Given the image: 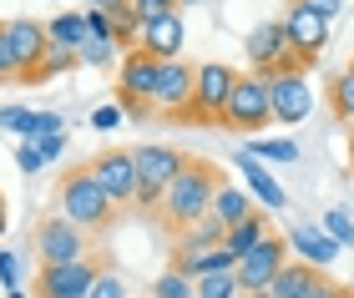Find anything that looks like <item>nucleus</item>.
Masks as SVG:
<instances>
[{"mask_svg":"<svg viewBox=\"0 0 354 298\" xmlns=\"http://www.w3.org/2000/svg\"><path fill=\"white\" fill-rule=\"evenodd\" d=\"M102 268H106L102 253H91L82 263H61V268H41L36 298H86L96 288V278H102Z\"/></svg>","mask_w":354,"mask_h":298,"instance_id":"11","label":"nucleus"},{"mask_svg":"<svg viewBox=\"0 0 354 298\" xmlns=\"http://www.w3.org/2000/svg\"><path fill=\"white\" fill-rule=\"evenodd\" d=\"M86 298H127V284H122V273L106 263V268H102V278H96V288H91Z\"/></svg>","mask_w":354,"mask_h":298,"instance_id":"31","label":"nucleus"},{"mask_svg":"<svg viewBox=\"0 0 354 298\" xmlns=\"http://www.w3.org/2000/svg\"><path fill=\"white\" fill-rule=\"evenodd\" d=\"M288 6H299V0H288Z\"/></svg>","mask_w":354,"mask_h":298,"instance_id":"50","label":"nucleus"},{"mask_svg":"<svg viewBox=\"0 0 354 298\" xmlns=\"http://www.w3.org/2000/svg\"><path fill=\"white\" fill-rule=\"evenodd\" d=\"M273 127V101H268V76L259 71H238V86L228 97V112H223V132H259Z\"/></svg>","mask_w":354,"mask_h":298,"instance_id":"6","label":"nucleus"},{"mask_svg":"<svg viewBox=\"0 0 354 298\" xmlns=\"http://www.w3.org/2000/svg\"><path fill=\"white\" fill-rule=\"evenodd\" d=\"M288 253H294L299 263H309V268H329V263L339 258L344 248L334 243L324 228H314V223H294V228H288Z\"/></svg>","mask_w":354,"mask_h":298,"instance_id":"17","label":"nucleus"},{"mask_svg":"<svg viewBox=\"0 0 354 298\" xmlns=\"http://www.w3.org/2000/svg\"><path fill=\"white\" fill-rule=\"evenodd\" d=\"M157 76H162V61L147 51H127L122 71H117V106L127 117L147 121L152 117V97H157Z\"/></svg>","mask_w":354,"mask_h":298,"instance_id":"4","label":"nucleus"},{"mask_svg":"<svg viewBox=\"0 0 354 298\" xmlns=\"http://www.w3.org/2000/svg\"><path fill=\"white\" fill-rule=\"evenodd\" d=\"M6 298H26V288H15V293H6Z\"/></svg>","mask_w":354,"mask_h":298,"instance_id":"46","label":"nucleus"},{"mask_svg":"<svg viewBox=\"0 0 354 298\" xmlns=\"http://www.w3.org/2000/svg\"><path fill=\"white\" fill-rule=\"evenodd\" d=\"M36 147H41V157H46V167H51L56 157L66 152V132H61V137H46V142H36Z\"/></svg>","mask_w":354,"mask_h":298,"instance_id":"41","label":"nucleus"},{"mask_svg":"<svg viewBox=\"0 0 354 298\" xmlns=\"http://www.w3.org/2000/svg\"><path fill=\"white\" fill-rule=\"evenodd\" d=\"M15 167H21L26 177H36V172L46 167V157H41V147H36V142H21V152H15Z\"/></svg>","mask_w":354,"mask_h":298,"instance_id":"36","label":"nucleus"},{"mask_svg":"<svg viewBox=\"0 0 354 298\" xmlns=\"http://www.w3.org/2000/svg\"><path fill=\"white\" fill-rule=\"evenodd\" d=\"M61 132H66V117L61 112H30L21 142H46V137H61Z\"/></svg>","mask_w":354,"mask_h":298,"instance_id":"26","label":"nucleus"},{"mask_svg":"<svg viewBox=\"0 0 354 298\" xmlns=\"http://www.w3.org/2000/svg\"><path fill=\"white\" fill-rule=\"evenodd\" d=\"M238 273H203L192 278V298H238Z\"/></svg>","mask_w":354,"mask_h":298,"instance_id":"25","label":"nucleus"},{"mask_svg":"<svg viewBox=\"0 0 354 298\" xmlns=\"http://www.w3.org/2000/svg\"><path fill=\"white\" fill-rule=\"evenodd\" d=\"M268 101H273V121L279 127H299L314 117V86L304 71H279L268 76Z\"/></svg>","mask_w":354,"mask_h":298,"instance_id":"12","label":"nucleus"},{"mask_svg":"<svg viewBox=\"0 0 354 298\" xmlns=\"http://www.w3.org/2000/svg\"><path fill=\"white\" fill-rule=\"evenodd\" d=\"M349 167H354V137H349Z\"/></svg>","mask_w":354,"mask_h":298,"instance_id":"47","label":"nucleus"},{"mask_svg":"<svg viewBox=\"0 0 354 298\" xmlns=\"http://www.w3.org/2000/svg\"><path fill=\"white\" fill-rule=\"evenodd\" d=\"M132 157H137V202L132 208L137 212H162L167 187H172L177 172H183L187 157L177 147H162V142H142V147H132Z\"/></svg>","mask_w":354,"mask_h":298,"instance_id":"3","label":"nucleus"},{"mask_svg":"<svg viewBox=\"0 0 354 298\" xmlns=\"http://www.w3.org/2000/svg\"><path fill=\"white\" fill-rule=\"evenodd\" d=\"M238 298H243V293H238Z\"/></svg>","mask_w":354,"mask_h":298,"instance_id":"52","label":"nucleus"},{"mask_svg":"<svg viewBox=\"0 0 354 298\" xmlns=\"http://www.w3.org/2000/svg\"><path fill=\"white\" fill-rule=\"evenodd\" d=\"M132 6H137V21L142 26L162 21V15H177V0H132Z\"/></svg>","mask_w":354,"mask_h":298,"instance_id":"32","label":"nucleus"},{"mask_svg":"<svg viewBox=\"0 0 354 298\" xmlns=\"http://www.w3.org/2000/svg\"><path fill=\"white\" fill-rule=\"evenodd\" d=\"M183 41H187V30H183V10H177V15H162V21L142 26L137 51H147L157 61H183Z\"/></svg>","mask_w":354,"mask_h":298,"instance_id":"19","label":"nucleus"},{"mask_svg":"<svg viewBox=\"0 0 354 298\" xmlns=\"http://www.w3.org/2000/svg\"><path fill=\"white\" fill-rule=\"evenodd\" d=\"M127 6H132V0H127Z\"/></svg>","mask_w":354,"mask_h":298,"instance_id":"51","label":"nucleus"},{"mask_svg":"<svg viewBox=\"0 0 354 298\" xmlns=\"http://www.w3.org/2000/svg\"><path fill=\"white\" fill-rule=\"evenodd\" d=\"M76 56H82V66L102 71V66H117V61H122V46H117V41H86Z\"/></svg>","mask_w":354,"mask_h":298,"instance_id":"28","label":"nucleus"},{"mask_svg":"<svg viewBox=\"0 0 354 298\" xmlns=\"http://www.w3.org/2000/svg\"><path fill=\"white\" fill-rule=\"evenodd\" d=\"M329 101H334V117H339L344 127H354V71H339V76H334Z\"/></svg>","mask_w":354,"mask_h":298,"instance_id":"27","label":"nucleus"},{"mask_svg":"<svg viewBox=\"0 0 354 298\" xmlns=\"http://www.w3.org/2000/svg\"><path fill=\"white\" fill-rule=\"evenodd\" d=\"M91 177H96V187L117 202V212H127L137 202V157L127 152V147H106V152H96L91 157Z\"/></svg>","mask_w":354,"mask_h":298,"instance_id":"10","label":"nucleus"},{"mask_svg":"<svg viewBox=\"0 0 354 298\" xmlns=\"http://www.w3.org/2000/svg\"><path fill=\"white\" fill-rule=\"evenodd\" d=\"M6 30H10V56H15V81H46V56H51L46 21L15 15V21H6Z\"/></svg>","mask_w":354,"mask_h":298,"instance_id":"9","label":"nucleus"},{"mask_svg":"<svg viewBox=\"0 0 354 298\" xmlns=\"http://www.w3.org/2000/svg\"><path fill=\"white\" fill-rule=\"evenodd\" d=\"M309 298H339V284H329V278H324V284H319Z\"/></svg>","mask_w":354,"mask_h":298,"instance_id":"42","label":"nucleus"},{"mask_svg":"<svg viewBox=\"0 0 354 298\" xmlns=\"http://www.w3.org/2000/svg\"><path fill=\"white\" fill-rule=\"evenodd\" d=\"M288 258H294V253H288V238H283V232H273L268 243H259L243 263H238V288H243V293L273 288V278L288 268Z\"/></svg>","mask_w":354,"mask_h":298,"instance_id":"13","label":"nucleus"},{"mask_svg":"<svg viewBox=\"0 0 354 298\" xmlns=\"http://www.w3.org/2000/svg\"><path fill=\"white\" fill-rule=\"evenodd\" d=\"M233 86H238V71L223 66V61H203V66H192V112H187V121L223 127V112H228Z\"/></svg>","mask_w":354,"mask_h":298,"instance_id":"5","label":"nucleus"},{"mask_svg":"<svg viewBox=\"0 0 354 298\" xmlns=\"http://www.w3.org/2000/svg\"><path fill=\"white\" fill-rule=\"evenodd\" d=\"M253 212H259V208H253V197L243 192V187L223 182V187H218V197H213V212H207V217H218L223 228H238V223H243V217H253Z\"/></svg>","mask_w":354,"mask_h":298,"instance_id":"22","label":"nucleus"},{"mask_svg":"<svg viewBox=\"0 0 354 298\" xmlns=\"http://www.w3.org/2000/svg\"><path fill=\"white\" fill-rule=\"evenodd\" d=\"M248 66L259 71V76H279V71H309L304 61L294 56V46H288V30L283 21H263V26H253L248 30Z\"/></svg>","mask_w":354,"mask_h":298,"instance_id":"8","label":"nucleus"},{"mask_svg":"<svg viewBox=\"0 0 354 298\" xmlns=\"http://www.w3.org/2000/svg\"><path fill=\"white\" fill-rule=\"evenodd\" d=\"M319 284H324V268H309V263H299V258H288V268L273 278V298H309Z\"/></svg>","mask_w":354,"mask_h":298,"instance_id":"21","label":"nucleus"},{"mask_svg":"<svg viewBox=\"0 0 354 298\" xmlns=\"http://www.w3.org/2000/svg\"><path fill=\"white\" fill-rule=\"evenodd\" d=\"M339 298H354V288H339Z\"/></svg>","mask_w":354,"mask_h":298,"instance_id":"49","label":"nucleus"},{"mask_svg":"<svg viewBox=\"0 0 354 298\" xmlns=\"http://www.w3.org/2000/svg\"><path fill=\"white\" fill-rule=\"evenodd\" d=\"M299 6H304V10H314L319 21H334V15H339V6H344V0H299Z\"/></svg>","mask_w":354,"mask_h":298,"instance_id":"40","label":"nucleus"},{"mask_svg":"<svg viewBox=\"0 0 354 298\" xmlns=\"http://www.w3.org/2000/svg\"><path fill=\"white\" fill-rule=\"evenodd\" d=\"M6 223H10V212H6V192H0V238H6Z\"/></svg>","mask_w":354,"mask_h":298,"instance_id":"43","label":"nucleus"},{"mask_svg":"<svg viewBox=\"0 0 354 298\" xmlns=\"http://www.w3.org/2000/svg\"><path fill=\"white\" fill-rule=\"evenodd\" d=\"M0 284H6V293L21 288V258H15V248H0Z\"/></svg>","mask_w":354,"mask_h":298,"instance_id":"35","label":"nucleus"},{"mask_svg":"<svg viewBox=\"0 0 354 298\" xmlns=\"http://www.w3.org/2000/svg\"><path fill=\"white\" fill-rule=\"evenodd\" d=\"M183 6H203V0H177V10H183Z\"/></svg>","mask_w":354,"mask_h":298,"instance_id":"45","label":"nucleus"},{"mask_svg":"<svg viewBox=\"0 0 354 298\" xmlns=\"http://www.w3.org/2000/svg\"><path fill=\"white\" fill-rule=\"evenodd\" d=\"M319 228H324L339 248H354V217L344 208H324V223H319Z\"/></svg>","mask_w":354,"mask_h":298,"instance_id":"29","label":"nucleus"},{"mask_svg":"<svg viewBox=\"0 0 354 298\" xmlns=\"http://www.w3.org/2000/svg\"><path fill=\"white\" fill-rule=\"evenodd\" d=\"M76 66H82V56H76V51L51 46V56H46V76H66V71H76Z\"/></svg>","mask_w":354,"mask_h":298,"instance_id":"33","label":"nucleus"},{"mask_svg":"<svg viewBox=\"0 0 354 298\" xmlns=\"http://www.w3.org/2000/svg\"><path fill=\"white\" fill-rule=\"evenodd\" d=\"M152 298H192V278H187V273H177V268L157 273V284H152Z\"/></svg>","mask_w":354,"mask_h":298,"instance_id":"30","label":"nucleus"},{"mask_svg":"<svg viewBox=\"0 0 354 298\" xmlns=\"http://www.w3.org/2000/svg\"><path fill=\"white\" fill-rule=\"evenodd\" d=\"M248 298H273V293H268V288H263V293H248Z\"/></svg>","mask_w":354,"mask_h":298,"instance_id":"48","label":"nucleus"},{"mask_svg":"<svg viewBox=\"0 0 354 298\" xmlns=\"http://www.w3.org/2000/svg\"><path fill=\"white\" fill-rule=\"evenodd\" d=\"M218 187H223V172H218V162H207V157H187V162H183V172H177V177H172V187H167V202H162L167 228H172V232L198 228L203 217L213 212Z\"/></svg>","mask_w":354,"mask_h":298,"instance_id":"1","label":"nucleus"},{"mask_svg":"<svg viewBox=\"0 0 354 298\" xmlns=\"http://www.w3.org/2000/svg\"><path fill=\"white\" fill-rule=\"evenodd\" d=\"M283 30H288V46H294V56L304 61V66H314L319 51L329 46V21H319V15L304 10V6H288Z\"/></svg>","mask_w":354,"mask_h":298,"instance_id":"16","label":"nucleus"},{"mask_svg":"<svg viewBox=\"0 0 354 298\" xmlns=\"http://www.w3.org/2000/svg\"><path fill=\"white\" fill-rule=\"evenodd\" d=\"M86 36H91V41H117V30H111V15H106V10L86 6Z\"/></svg>","mask_w":354,"mask_h":298,"instance_id":"34","label":"nucleus"},{"mask_svg":"<svg viewBox=\"0 0 354 298\" xmlns=\"http://www.w3.org/2000/svg\"><path fill=\"white\" fill-rule=\"evenodd\" d=\"M0 81H15V56H10V30L0 21Z\"/></svg>","mask_w":354,"mask_h":298,"instance_id":"37","label":"nucleus"},{"mask_svg":"<svg viewBox=\"0 0 354 298\" xmlns=\"http://www.w3.org/2000/svg\"><path fill=\"white\" fill-rule=\"evenodd\" d=\"M96 10H117V6H127V0H91Z\"/></svg>","mask_w":354,"mask_h":298,"instance_id":"44","label":"nucleus"},{"mask_svg":"<svg viewBox=\"0 0 354 298\" xmlns=\"http://www.w3.org/2000/svg\"><path fill=\"white\" fill-rule=\"evenodd\" d=\"M26 121H30V112H26V106H0V127H6V132H15V137H21V132H26Z\"/></svg>","mask_w":354,"mask_h":298,"instance_id":"38","label":"nucleus"},{"mask_svg":"<svg viewBox=\"0 0 354 298\" xmlns=\"http://www.w3.org/2000/svg\"><path fill=\"white\" fill-rule=\"evenodd\" d=\"M233 167L243 172V182H248V197H259V208L263 212H279V208H288V192L279 187V177L259 162V157H248V152H238L233 157Z\"/></svg>","mask_w":354,"mask_h":298,"instance_id":"18","label":"nucleus"},{"mask_svg":"<svg viewBox=\"0 0 354 298\" xmlns=\"http://www.w3.org/2000/svg\"><path fill=\"white\" fill-rule=\"evenodd\" d=\"M122 117H127L122 106H96V112H91V127H96V132H111Z\"/></svg>","mask_w":354,"mask_h":298,"instance_id":"39","label":"nucleus"},{"mask_svg":"<svg viewBox=\"0 0 354 298\" xmlns=\"http://www.w3.org/2000/svg\"><path fill=\"white\" fill-rule=\"evenodd\" d=\"M172 268L187 273V278H203V273H238V258H233L223 243H203V238H192V232H177Z\"/></svg>","mask_w":354,"mask_h":298,"instance_id":"14","label":"nucleus"},{"mask_svg":"<svg viewBox=\"0 0 354 298\" xmlns=\"http://www.w3.org/2000/svg\"><path fill=\"white\" fill-rule=\"evenodd\" d=\"M273 238V212H253V217H243V223H238V228H228V238H223V248H228V253L238 258V263H243L248 253H253V248H259V243H268Z\"/></svg>","mask_w":354,"mask_h":298,"instance_id":"20","label":"nucleus"},{"mask_svg":"<svg viewBox=\"0 0 354 298\" xmlns=\"http://www.w3.org/2000/svg\"><path fill=\"white\" fill-rule=\"evenodd\" d=\"M46 36H51V46H66V51H82V46L91 41L86 36V10H61L46 21Z\"/></svg>","mask_w":354,"mask_h":298,"instance_id":"23","label":"nucleus"},{"mask_svg":"<svg viewBox=\"0 0 354 298\" xmlns=\"http://www.w3.org/2000/svg\"><path fill=\"white\" fill-rule=\"evenodd\" d=\"M187 112H192V66H187V61H162L157 97H152V117L187 121Z\"/></svg>","mask_w":354,"mask_h":298,"instance_id":"15","label":"nucleus"},{"mask_svg":"<svg viewBox=\"0 0 354 298\" xmlns=\"http://www.w3.org/2000/svg\"><path fill=\"white\" fill-rule=\"evenodd\" d=\"M36 258H41V268L82 263V258H91V232H82L71 217H61V212H46L36 223Z\"/></svg>","mask_w":354,"mask_h":298,"instance_id":"7","label":"nucleus"},{"mask_svg":"<svg viewBox=\"0 0 354 298\" xmlns=\"http://www.w3.org/2000/svg\"><path fill=\"white\" fill-rule=\"evenodd\" d=\"M56 212L61 217H71L82 232H106L111 223H117V202H111L102 187H96L91 177V167H71V172H61V182H56Z\"/></svg>","mask_w":354,"mask_h":298,"instance_id":"2","label":"nucleus"},{"mask_svg":"<svg viewBox=\"0 0 354 298\" xmlns=\"http://www.w3.org/2000/svg\"><path fill=\"white\" fill-rule=\"evenodd\" d=\"M248 157H259V162H299V142L294 137H248Z\"/></svg>","mask_w":354,"mask_h":298,"instance_id":"24","label":"nucleus"}]
</instances>
